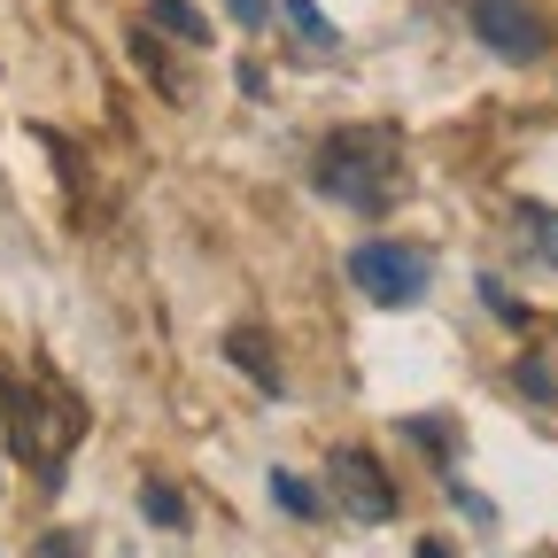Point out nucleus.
<instances>
[{
  "instance_id": "39448f33",
  "label": "nucleus",
  "mask_w": 558,
  "mask_h": 558,
  "mask_svg": "<svg viewBox=\"0 0 558 558\" xmlns=\"http://www.w3.org/2000/svg\"><path fill=\"white\" fill-rule=\"evenodd\" d=\"M9 427H16V450L39 465V481H54V435H47V396H9Z\"/></svg>"
},
{
  "instance_id": "20e7f679",
  "label": "nucleus",
  "mask_w": 558,
  "mask_h": 558,
  "mask_svg": "<svg viewBox=\"0 0 558 558\" xmlns=\"http://www.w3.org/2000/svg\"><path fill=\"white\" fill-rule=\"evenodd\" d=\"M333 488H341V505L357 512L365 527H380V520H396V488H388V473H380V458H365V450H341L333 458Z\"/></svg>"
},
{
  "instance_id": "f03ea898",
  "label": "nucleus",
  "mask_w": 558,
  "mask_h": 558,
  "mask_svg": "<svg viewBox=\"0 0 558 558\" xmlns=\"http://www.w3.org/2000/svg\"><path fill=\"white\" fill-rule=\"evenodd\" d=\"M349 279H357V295H373V303H418L427 295V256L403 248V241H365L349 256Z\"/></svg>"
},
{
  "instance_id": "9b49d317",
  "label": "nucleus",
  "mask_w": 558,
  "mask_h": 558,
  "mask_svg": "<svg viewBox=\"0 0 558 558\" xmlns=\"http://www.w3.org/2000/svg\"><path fill=\"white\" fill-rule=\"evenodd\" d=\"M47 558H78V543H70V535H54V543H47Z\"/></svg>"
},
{
  "instance_id": "423d86ee",
  "label": "nucleus",
  "mask_w": 558,
  "mask_h": 558,
  "mask_svg": "<svg viewBox=\"0 0 558 558\" xmlns=\"http://www.w3.org/2000/svg\"><path fill=\"white\" fill-rule=\"evenodd\" d=\"M226 365H241L264 396H279V357H271V341H264L256 326H233V333H226Z\"/></svg>"
},
{
  "instance_id": "f8f14e48",
  "label": "nucleus",
  "mask_w": 558,
  "mask_h": 558,
  "mask_svg": "<svg viewBox=\"0 0 558 558\" xmlns=\"http://www.w3.org/2000/svg\"><path fill=\"white\" fill-rule=\"evenodd\" d=\"M418 558H450V550H442V543H418Z\"/></svg>"
},
{
  "instance_id": "0eeeda50",
  "label": "nucleus",
  "mask_w": 558,
  "mask_h": 558,
  "mask_svg": "<svg viewBox=\"0 0 558 558\" xmlns=\"http://www.w3.org/2000/svg\"><path fill=\"white\" fill-rule=\"evenodd\" d=\"M148 16H156L163 32H179V39H194V47L209 39V24H202V9H186V0H156V9H148Z\"/></svg>"
},
{
  "instance_id": "1a4fd4ad",
  "label": "nucleus",
  "mask_w": 558,
  "mask_h": 558,
  "mask_svg": "<svg viewBox=\"0 0 558 558\" xmlns=\"http://www.w3.org/2000/svg\"><path fill=\"white\" fill-rule=\"evenodd\" d=\"M271 497L288 505L295 520H311V512H318V488H311V481H295V473H271Z\"/></svg>"
},
{
  "instance_id": "7ed1b4c3",
  "label": "nucleus",
  "mask_w": 558,
  "mask_h": 558,
  "mask_svg": "<svg viewBox=\"0 0 558 558\" xmlns=\"http://www.w3.org/2000/svg\"><path fill=\"white\" fill-rule=\"evenodd\" d=\"M465 16L481 32V47H497L505 62H535L550 47L543 16H535V0H465Z\"/></svg>"
},
{
  "instance_id": "6e6552de",
  "label": "nucleus",
  "mask_w": 558,
  "mask_h": 558,
  "mask_svg": "<svg viewBox=\"0 0 558 558\" xmlns=\"http://www.w3.org/2000/svg\"><path fill=\"white\" fill-rule=\"evenodd\" d=\"M140 512H148L156 527H179V520H186V505H179V488H163V481H148V488H140Z\"/></svg>"
},
{
  "instance_id": "f257e3e1",
  "label": "nucleus",
  "mask_w": 558,
  "mask_h": 558,
  "mask_svg": "<svg viewBox=\"0 0 558 558\" xmlns=\"http://www.w3.org/2000/svg\"><path fill=\"white\" fill-rule=\"evenodd\" d=\"M396 140L388 132H333L326 140V156H318V186L341 194V202H357V209H380L388 186H396Z\"/></svg>"
},
{
  "instance_id": "9d476101",
  "label": "nucleus",
  "mask_w": 558,
  "mask_h": 558,
  "mask_svg": "<svg viewBox=\"0 0 558 558\" xmlns=\"http://www.w3.org/2000/svg\"><path fill=\"white\" fill-rule=\"evenodd\" d=\"M288 16L303 24V39H311V47H333V24L318 16V0H288Z\"/></svg>"
}]
</instances>
